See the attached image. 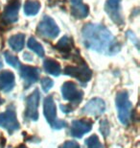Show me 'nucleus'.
<instances>
[{
  "mask_svg": "<svg viewBox=\"0 0 140 148\" xmlns=\"http://www.w3.org/2000/svg\"><path fill=\"white\" fill-rule=\"evenodd\" d=\"M83 40L85 47L94 51L113 55L120 50L112 34L105 26L89 23L83 28Z\"/></svg>",
  "mask_w": 140,
  "mask_h": 148,
  "instance_id": "nucleus-1",
  "label": "nucleus"
},
{
  "mask_svg": "<svg viewBox=\"0 0 140 148\" xmlns=\"http://www.w3.org/2000/svg\"><path fill=\"white\" fill-rule=\"evenodd\" d=\"M116 108L118 111L119 119L123 124L127 125L130 121V115H132V103L129 99V94L127 91L122 90L116 94Z\"/></svg>",
  "mask_w": 140,
  "mask_h": 148,
  "instance_id": "nucleus-2",
  "label": "nucleus"
},
{
  "mask_svg": "<svg viewBox=\"0 0 140 148\" xmlns=\"http://www.w3.org/2000/svg\"><path fill=\"white\" fill-rule=\"evenodd\" d=\"M43 112L45 118L54 129H61L66 126V122L57 119V109L52 96L46 97L43 103Z\"/></svg>",
  "mask_w": 140,
  "mask_h": 148,
  "instance_id": "nucleus-3",
  "label": "nucleus"
},
{
  "mask_svg": "<svg viewBox=\"0 0 140 148\" xmlns=\"http://www.w3.org/2000/svg\"><path fill=\"white\" fill-rule=\"evenodd\" d=\"M61 94L64 99L70 101L74 106L78 105L84 97V91L73 82H65L62 85Z\"/></svg>",
  "mask_w": 140,
  "mask_h": 148,
  "instance_id": "nucleus-4",
  "label": "nucleus"
},
{
  "mask_svg": "<svg viewBox=\"0 0 140 148\" xmlns=\"http://www.w3.org/2000/svg\"><path fill=\"white\" fill-rule=\"evenodd\" d=\"M37 33L40 37L52 40L59 34V29L52 17L44 16L40 24L38 25Z\"/></svg>",
  "mask_w": 140,
  "mask_h": 148,
  "instance_id": "nucleus-5",
  "label": "nucleus"
},
{
  "mask_svg": "<svg viewBox=\"0 0 140 148\" xmlns=\"http://www.w3.org/2000/svg\"><path fill=\"white\" fill-rule=\"evenodd\" d=\"M0 127L5 128L9 133H14L19 129V122L14 108H9L5 112L0 114Z\"/></svg>",
  "mask_w": 140,
  "mask_h": 148,
  "instance_id": "nucleus-6",
  "label": "nucleus"
},
{
  "mask_svg": "<svg viewBox=\"0 0 140 148\" xmlns=\"http://www.w3.org/2000/svg\"><path fill=\"white\" fill-rule=\"evenodd\" d=\"M64 73L66 75L74 77L82 83L88 82L92 77V71L85 64L78 66H66L64 69Z\"/></svg>",
  "mask_w": 140,
  "mask_h": 148,
  "instance_id": "nucleus-7",
  "label": "nucleus"
},
{
  "mask_svg": "<svg viewBox=\"0 0 140 148\" xmlns=\"http://www.w3.org/2000/svg\"><path fill=\"white\" fill-rule=\"evenodd\" d=\"M40 91L38 90H35L32 94L28 96L26 100V110H25V116L31 120H38V103H40Z\"/></svg>",
  "mask_w": 140,
  "mask_h": 148,
  "instance_id": "nucleus-8",
  "label": "nucleus"
},
{
  "mask_svg": "<svg viewBox=\"0 0 140 148\" xmlns=\"http://www.w3.org/2000/svg\"><path fill=\"white\" fill-rule=\"evenodd\" d=\"M20 76L24 81V88H28L33 84H35L40 78V69L38 67L29 66H19Z\"/></svg>",
  "mask_w": 140,
  "mask_h": 148,
  "instance_id": "nucleus-9",
  "label": "nucleus"
},
{
  "mask_svg": "<svg viewBox=\"0 0 140 148\" xmlns=\"http://www.w3.org/2000/svg\"><path fill=\"white\" fill-rule=\"evenodd\" d=\"M121 0H107L106 2V12L109 16L112 19V21L118 25H122L124 23L123 16L121 14Z\"/></svg>",
  "mask_w": 140,
  "mask_h": 148,
  "instance_id": "nucleus-10",
  "label": "nucleus"
},
{
  "mask_svg": "<svg viewBox=\"0 0 140 148\" xmlns=\"http://www.w3.org/2000/svg\"><path fill=\"white\" fill-rule=\"evenodd\" d=\"M19 0H12L6 6L3 11V20L6 23H14L18 19V11H19Z\"/></svg>",
  "mask_w": 140,
  "mask_h": 148,
  "instance_id": "nucleus-11",
  "label": "nucleus"
},
{
  "mask_svg": "<svg viewBox=\"0 0 140 148\" xmlns=\"http://www.w3.org/2000/svg\"><path fill=\"white\" fill-rule=\"evenodd\" d=\"M91 128H92L91 121L85 120V119L74 120L72 124H71L70 134L73 137L82 138L85 134L90 131Z\"/></svg>",
  "mask_w": 140,
  "mask_h": 148,
  "instance_id": "nucleus-12",
  "label": "nucleus"
},
{
  "mask_svg": "<svg viewBox=\"0 0 140 148\" xmlns=\"http://www.w3.org/2000/svg\"><path fill=\"white\" fill-rule=\"evenodd\" d=\"M105 110H106L105 102L100 98H94L86 103V105L83 108L82 112H85V114L98 116V115L102 114L105 112Z\"/></svg>",
  "mask_w": 140,
  "mask_h": 148,
  "instance_id": "nucleus-13",
  "label": "nucleus"
},
{
  "mask_svg": "<svg viewBox=\"0 0 140 148\" xmlns=\"http://www.w3.org/2000/svg\"><path fill=\"white\" fill-rule=\"evenodd\" d=\"M71 4V14L76 18H85L88 16L89 9L85 4L83 3V0H70Z\"/></svg>",
  "mask_w": 140,
  "mask_h": 148,
  "instance_id": "nucleus-14",
  "label": "nucleus"
},
{
  "mask_svg": "<svg viewBox=\"0 0 140 148\" xmlns=\"http://www.w3.org/2000/svg\"><path fill=\"white\" fill-rule=\"evenodd\" d=\"M16 78L14 73L10 70H3L0 73V90L8 92L12 90L16 84Z\"/></svg>",
  "mask_w": 140,
  "mask_h": 148,
  "instance_id": "nucleus-15",
  "label": "nucleus"
},
{
  "mask_svg": "<svg viewBox=\"0 0 140 148\" xmlns=\"http://www.w3.org/2000/svg\"><path fill=\"white\" fill-rule=\"evenodd\" d=\"M9 45L13 50L14 51H21L24 47V43H25V36L23 34H16L12 36L8 40Z\"/></svg>",
  "mask_w": 140,
  "mask_h": 148,
  "instance_id": "nucleus-16",
  "label": "nucleus"
},
{
  "mask_svg": "<svg viewBox=\"0 0 140 148\" xmlns=\"http://www.w3.org/2000/svg\"><path fill=\"white\" fill-rule=\"evenodd\" d=\"M43 67L47 73L52 74L54 76H59L61 72V69L59 64L57 61L52 60V59H47V60L44 61Z\"/></svg>",
  "mask_w": 140,
  "mask_h": 148,
  "instance_id": "nucleus-17",
  "label": "nucleus"
},
{
  "mask_svg": "<svg viewBox=\"0 0 140 148\" xmlns=\"http://www.w3.org/2000/svg\"><path fill=\"white\" fill-rule=\"evenodd\" d=\"M40 9V3L38 0H27L24 4V14L27 16H36Z\"/></svg>",
  "mask_w": 140,
  "mask_h": 148,
  "instance_id": "nucleus-18",
  "label": "nucleus"
},
{
  "mask_svg": "<svg viewBox=\"0 0 140 148\" xmlns=\"http://www.w3.org/2000/svg\"><path fill=\"white\" fill-rule=\"evenodd\" d=\"M55 47L61 52H69L73 47V40L69 37L64 36L58 41Z\"/></svg>",
  "mask_w": 140,
  "mask_h": 148,
  "instance_id": "nucleus-19",
  "label": "nucleus"
},
{
  "mask_svg": "<svg viewBox=\"0 0 140 148\" xmlns=\"http://www.w3.org/2000/svg\"><path fill=\"white\" fill-rule=\"evenodd\" d=\"M27 45L29 48L31 49L32 51H34L38 56H40V57H43L44 56V49H43L42 45H41L35 38L32 37L29 38Z\"/></svg>",
  "mask_w": 140,
  "mask_h": 148,
  "instance_id": "nucleus-20",
  "label": "nucleus"
},
{
  "mask_svg": "<svg viewBox=\"0 0 140 148\" xmlns=\"http://www.w3.org/2000/svg\"><path fill=\"white\" fill-rule=\"evenodd\" d=\"M85 144L88 146V148H104L103 144L100 143L99 138L96 135H93L89 137L85 140Z\"/></svg>",
  "mask_w": 140,
  "mask_h": 148,
  "instance_id": "nucleus-21",
  "label": "nucleus"
},
{
  "mask_svg": "<svg viewBox=\"0 0 140 148\" xmlns=\"http://www.w3.org/2000/svg\"><path fill=\"white\" fill-rule=\"evenodd\" d=\"M4 57L7 61V63L10 64V66L16 67V69H19L20 66V64H19V61L16 56H14L13 54H11L10 52H5L4 53Z\"/></svg>",
  "mask_w": 140,
  "mask_h": 148,
  "instance_id": "nucleus-22",
  "label": "nucleus"
},
{
  "mask_svg": "<svg viewBox=\"0 0 140 148\" xmlns=\"http://www.w3.org/2000/svg\"><path fill=\"white\" fill-rule=\"evenodd\" d=\"M40 84H41V88H42V90L44 91H48L53 87L54 83H53L52 79L48 78V77H44V78L41 79Z\"/></svg>",
  "mask_w": 140,
  "mask_h": 148,
  "instance_id": "nucleus-23",
  "label": "nucleus"
},
{
  "mask_svg": "<svg viewBox=\"0 0 140 148\" xmlns=\"http://www.w3.org/2000/svg\"><path fill=\"white\" fill-rule=\"evenodd\" d=\"M101 133L104 135V137H108V135L109 134V125L108 123V121L106 119L103 120L102 122H101V129H100Z\"/></svg>",
  "mask_w": 140,
  "mask_h": 148,
  "instance_id": "nucleus-24",
  "label": "nucleus"
},
{
  "mask_svg": "<svg viewBox=\"0 0 140 148\" xmlns=\"http://www.w3.org/2000/svg\"><path fill=\"white\" fill-rule=\"evenodd\" d=\"M59 148H80V145L76 141L68 140V141H65L64 144H61Z\"/></svg>",
  "mask_w": 140,
  "mask_h": 148,
  "instance_id": "nucleus-25",
  "label": "nucleus"
},
{
  "mask_svg": "<svg viewBox=\"0 0 140 148\" xmlns=\"http://www.w3.org/2000/svg\"><path fill=\"white\" fill-rule=\"evenodd\" d=\"M61 110L64 112H65V114H69L70 112L73 111V108L68 105H61Z\"/></svg>",
  "mask_w": 140,
  "mask_h": 148,
  "instance_id": "nucleus-26",
  "label": "nucleus"
},
{
  "mask_svg": "<svg viewBox=\"0 0 140 148\" xmlns=\"http://www.w3.org/2000/svg\"><path fill=\"white\" fill-rule=\"evenodd\" d=\"M2 66H3V62H2V59L0 58V69H1Z\"/></svg>",
  "mask_w": 140,
  "mask_h": 148,
  "instance_id": "nucleus-27",
  "label": "nucleus"
},
{
  "mask_svg": "<svg viewBox=\"0 0 140 148\" xmlns=\"http://www.w3.org/2000/svg\"><path fill=\"white\" fill-rule=\"evenodd\" d=\"M17 148H27V147H26L25 145H20V146H18Z\"/></svg>",
  "mask_w": 140,
  "mask_h": 148,
  "instance_id": "nucleus-28",
  "label": "nucleus"
},
{
  "mask_svg": "<svg viewBox=\"0 0 140 148\" xmlns=\"http://www.w3.org/2000/svg\"><path fill=\"white\" fill-rule=\"evenodd\" d=\"M1 103H2V100H1V98H0V104H1Z\"/></svg>",
  "mask_w": 140,
  "mask_h": 148,
  "instance_id": "nucleus-29",
  "label": "nucleus"
}]
</instances>
